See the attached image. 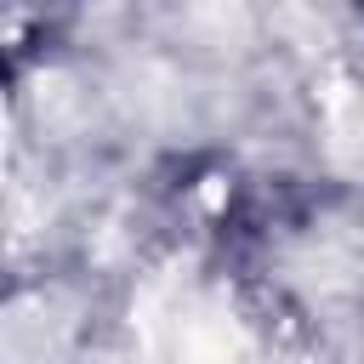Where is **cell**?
Wrapping results in <instances>:
<instances>
[]
</instances>
